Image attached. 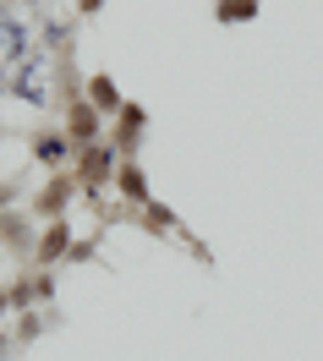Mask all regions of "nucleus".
<instances>
[{
    "label": "nucleus",
    "mask_w": 323,
    "mask_h": 361,
    "mask_svg": "<svg viewBox=\"0 0 323 361\" xmlns=\"http://www.w3.org/2000/svg\"><path fill=\"white\" fill-rule=\"evenodd\" d=\"M110 170H116V148H104V142H88V148H83V159H77V180H83L88 192H99Z\"/></svg>",
    "instance_id": "obj_1"
},
{
    "label": "nucleus",
    "mask_w": 323,
    "mask_h": 361,
    "mask_svg": "<svg viewBox=\"0 0 323 361\" xmlns=\"http://www.w3.org/2000/svg\"><path fill=\"white\" fill-rule=\"evenodd\" d=\"M66 126H71V137L88 148V142H99V110H93V99H77L71 93L66 99Z\"/></svg>",
    "instance_id": "obj_2"
},
{
    "label": "nucleus",
    "mask_w": 323,
    "mask_h": 361,
    "mask_svg": "<svg viewBox=\"0 0 323 361\" xmlns=\"http://www.w3.org/2000/svg\"><path fill=\"white\" fill-rule=\"evenodd\" d=\"M88 99H93V110H104V115L121 110V93H116V82H110V77H93V82H88Z\"/></svg>",
    "instance_id": "obj_3"
},
{
    "label": "nucleus",
    "mask_w": 323,
    "mask_h": 361,
    "mask_svg": "<svg viewBox=\"0 0 323 361\" xmlns=\"http://www.w3.org/2000/svg\"><path fill=\"white\" fill-rule=\"evenodd\" d=\"M121 192H126L132 203H142V197H148V186H142V170H138V164H121Z\"/></svg>",
    "instance_id": "obj_4"
},
{
    "label": "nucleus",
    "mask_w": 323,
    "mask_h": 361,
    "mask_svg": "<svg viewBox=\"0 0 323 361\" xmlns=\"http://www.w3.org/2000/svg\"><path fill=\"white\" fill-rule=\"evenodd\" d=\"M61 252H66V225H49V235L39 241V257H44V263H55Z\"/></svg>",
    "instance_id": "obj_5"
},
{
    "label": "nucleus",
    "mask_w": 323,
    "mask_h": 361,
    "mask_svg": "<svg viewBox=\"0 0 323 361\" xmlns=\"http://www.w3.org/2000/svg\"><path fill=\"white\" fill-rule=\"evenodd\" d=\"M138 126H142V110H121V154H132V142H138Z\"/></svg>",
    "instance_id": "obj_6"
},
{
    "label": "nucleus",
    "mask_w": 323,
    "mask_h": 361,
    "mask_svg": "<svg viewBox=\"0 0 323 361\" xmlns=\"http://www.w3.org/2000/svg\"><path fill=\"white\" fill-rule=\"evenodd\" d=\"M66 192H71L66 180H49V192L39 197V208H44V214H61V203H66Z\"/></svg>",
    "instance_id": "obj_7"
},
{
    "label": "nucleus",
    "mask_w": 323,
    "mask_h": 361,
    "mask_svg": "<svg viewBox=\"0 0 323 361\" xmlns=\"http://www.w3.org/2000/svg\"><path fill=\"white\" fill-rule=\"evenodd\" d=\"M39 159H44V164H61V159H66V142H61V137H39Z\"/></svg>",
    "instance_id": "obj_8"
},
{
    "label": "nucleus",
    "mask_w": 323,
    "mask_h": 361,
    "mask_svg": "<svg viewBox=\"0 0 323 361\" xmlns=\"http://www.w3.org/2000/svg\"><path fill=\"white\" fill-rule=\"evenodd\" d=\"M225 17H252V0H225Z\"/></svg>",
    "instance_id": "obj_9"
},
{
    "label": "nucleus",
    "mask_w": 323,
    "mask_h": 361,
    "mask_svg": "<svg viewBox=\"0 0 323 361\" xmlns=\"http://www.w3.org/2000/svg\"><path fill=\"white\" fill-rule=\"evenodd\" d=\"M83 6H88V11H93V6H99V0H83Z\"/></svg>",
    "instance_id": "obj_10"
}]
</instances>
